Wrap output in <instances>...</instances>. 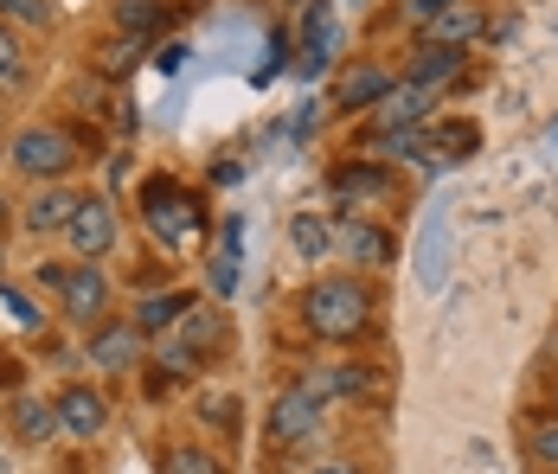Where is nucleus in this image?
<instances>
[{
  "mask_svg": "<svg viewBox=\"0 0 558 474\" xmlns=\"http://www.w3.org/2000/svg\"><path fill=\"white\" fill-rule=\"evenodd\" d=\"M295 308H302V327H308L315 340L347 347V340H360V333L373 327V289H366L360 276H315Z\"/></svg>",
  "mask_w": 558,
  "mask_h": 474,
  "instance_id": "1",
  "label": "nucleus"
},
{
  "mask_svg": "<svg viewBox=\"0 0 558 474\" xmlns=\"http://www.w3.org/2000/svg\"><path fill=\"white\" fill-rule=\"evenodd\" d=\"M7 160L26 173V180H64L71 167H77V142H71V129H52V122H33V129H20L13 142H7Z\"/></svg>",
  "mask_w": 558,
  "mask_h": 474,
  "instance_id": "2",
  "label": "nucleus"
},
{
  "mask_svg": "<svg viewBox=\"0 0 558 474\" xmlns=\"http://www.w3.org/2000/svg\"><path fill=\"white\" fill-rule=\"evenodd\" d=\"M142 218H148V231H155L168 251H186V244L199 238V199H193L186 186H173V180H148V186H142Z\"/></svg>",
  "mask_w": 558,
  "mask_h": 474,
  "instance_id": "3",
  "label": "nucleus"
},
{
  "mask_svg": "<svg viewBox=\"0 0 558 474\" xmlns=\"http://www.w3.org/2000/svg\"><path fill=\"white\" fill-rule=\"evenodd\" d=\"M270 442L277 449H308V436H322V398L308 385H289L277 404H270Z\"/></svg>",
  "mask_w": 558,
  "mask_h": 474,
  "instance_id": "4",
  "label": "nucleus"
},
{
  "mask_svg": "<svg viewBox=\"0 0 558 474\" xmlns=\"http://www.w3.org/2000/svg\"><path fill=\"white\" fill-rule=\"evenodd\" d=\"M58 308L77 320V327H104L110 320V276L97 264H71L58 282Z\"/></svg>",
  "mask_w": 558,
  "mask_h": 474,
  "instance_id": "5",
  "label": "nucleus"
},
{
  "mask_svg": "<svg viewBox=\"0 0 558 474\" xmlns=\"http://www.w3.org/2000/svg\"><path fill=\"white\" fill-rule=\"evenodd\" d=\"M417 33H424V46H456V52H475V46L488 39V13H482V0H449V7H437Z\"/></svg>",
  "mask_w": 558,
  "mask_h": 474,
  "instance_id": "6",
  "label": "nucleus"
},
{
  "mask_svg": "<svg viewBox=\"0 0 558 474\" xmlns=\"http://www.w3.org/2000/svg\"><path fill=\"white\" fill-rule=\"evenodd\" d=\"M328 186H335L340 206H373V199H391L398 193L391 167H379V160H340L335 173H328Z\"/></svg>",
  "mask_w": 558,
  "mask_h": 474,
  "instance_id": "7",
  "label": "nucleus"
},
{
  "mask_svg": "<svg viewBox=\"0 0 558 474\" xmlns=\"http://www.w3.org/2000/svg\"><path fill=\"white\" fill-rule=\"evenodd\" d=\"M64 238H71V251L90 264V257H104L116 244V206L110 199H77V211H71V224H64Z\"/></svg>",
  "mask_w": 558,
  "mask_h": 474,
  "instance_id": "8",
  "label": "nucleus"
},
{
  "mask_svg": "<svg viewBox=\"0 0 558 474\" xmlns=\"http://www.w3.org/2000/svg\"><path fill=\"white\" fill-rule=\"evenodd\" d=\"M335 251L340 257H353V264H366V269H386L398 244H391L386 224H373V218H340L335 224Z\"/></svg>",
  "mask_w": 558,
  "mask_h": 474,
  "instance_id": "9",
  "label": "nucleus"
},
{
  "mask_svg": "<svg viewBox=\"0 0 558 474\" xmlns=\"http://www.w3.org/2000/svg\"><path fill=\"white\" fill-rule=\"evenodd\" d=\"M52 411H58V429H71V436H104L110 429V398L90 391V385H64Z\"/></svg>",
  "mask_w": 558,
  "mask_h": 474,
  "instance_id": "10",
  "label": "nucleus"
},
{
  "mask_svg": "<svg viewBox=\"0 0 558 474\" xmlns=\"http://www.w3.org/2000/svg\"><path fill=\"white\" fill-rule=\"evenodd\" d=\"M77 199H84V193H71L64 180H46V186L26 199V211H20V218H26V231H33V238H52V231H64V224H71Z\"/></svg>",
  "mask_w": 558,
  "mask_h": 474,
  "instance_id": "11",
  "label": "nucleus"
},
{
  "mask_svg": "<svg viewBox=\"0 0 558 474\" xmlns=\"http://www.w3.org/2000/svg\"><path fill=\"white\" fill-rule=\"evenodd\" d=\"M142 360V327L135 320H104L97 340H90V366L97 372H129Z\"/></svg>",
  "mask_w": 558,
  "mask_h": 474,
  "instance_id": "12",
  "label": "nucleus"
},
{
  "mask_svg": "<svg viewBox=\"0 0 558 474\" xmlns=\"http://www.w3.org/2000/svg\"><path fill=\"white\" fill-rule=\"evenodd\" d=\"M335 52H340L335 7H328V0H308V13H302V71H322V64H335Z\"/></svg>",
  "mask_w": 558,
  "mask_h": 474,
  "instance_id": "13",
  "label": "nucleus"
},
{
  "mask_svg": "<svg viewBox=\"0 0 558 474\" xmlns=\"http://www.w3.org/2000/svg\"><path fill=\"white\" fill-rule=\"evenodd\" d=\"M391 84L398 77L386 64H353V71H340V84H335V109H379Z\"/></svg>",
  "mask_w": 558,
  "mask_h": 474,
  "instance_id": "14",
  "label": "nucleus"
},
{
  "mask_svg": "<svg viewBox=\"0 0 558 474\" xmlns=\"http://www.w3.org/2000/svg\"><path fill=\"white\" fill-rule=\"evenodd\" d=\"M430 109H437V90H424V84H391L386 104L373 109L379 116V129H417V122H430Z\"/></svg>",
  "mask_w": 558,
  "mask_h": 474,
  "instance_id": "15",
  "label": "nucleus"
},
{
  "mask_svg": "<svg viewBox=\"0 0 558 474\" xmlns=\"http://www.w3.org/2000/svg\"><path fill=\"white\" fill-rule=\"evenodd\" d=\"M168 20H173L168 0H116V26L129 39H148L155 46V33H168Z\"/></svg>",
  "mask_w": 558,
  "mask_h": 474,
  "instance_id": "16",
  "label": "nucleus"
},
{
  "mask_svg": "<svg viewBox=\"0 0 558 474\" xmlns=\"http://www.w3.org/2000/svg\"><path fill=\"white\" fill-rule=\"evenodd\" d=\"M289 251H295L302 264H328V257H335V224H328V218H308V211L289 218Z\"/></svg>",
  "mask_w": 558,
  "mask_h": 474,
  "instance_id": "17",
  "label": "nucleus"
},
{
  "mask_svg": "<svg viewBox=\"0 0 558 474\" xmlns=\"http://www.w3.org/2000/svg\"><path fill=\"white\" fill-rule=\"evenodd\" d=\"M238 257H244V224L225 218L219 224V251H213V295H231V289H238Z\"/></svg>",
  "mask_w": 558,
  "mask_h": 474,
  "instance_id": "18",
  "label": "nucleus"
},
{
  "mask_svg": "<svg viewBox=\"0 0 558 474\" xmlns=\"http://www.w3.org/2000/svg\"><path fill=\"white\" fill-rule=\"evenodd\" d=\"M180 333H186V353L199 360V353H219L225 347V315L219 308H186L180 315Z\"/></svg>",
  "mask_w": 558,
  "mask_h": 474,
  "instance_id": "19",
  "label": "nucleus"
},
{
  "mask_svg": "<svg viewBox=\"0 0 558 474\" xmlns=\"http://www.w3.org/2000/svg\"><path fill=\"white\" fill-rule=\"evenodd\" d=\"M186 308H193V302H186L180 289H161V295H142V302H135V327H142V333H168V327H173L180 315H186Z\"/></svg>",
  "mask_w": 558,
  "mask_h": 474,
  "instance_id": "20",
  "label": "nucleus"
},
{
  "mask_svg": "<svg viewBox=\"0 0 558 474\" xmlns=\"http://www.w3.org/2000/svg\"><path fill=\"white\" fill-rule=\"evenodd\" d=\"M13 436L20 442H52L58 436V411L39 398H13Z\"/></svg>",
  "mask_w": 558,
  "mask_h": 474,
  "instance_id": "21",
  "label": "nucleus"
},
{
  "mask_svg": "<svg viewBox=\"0 0 558 474\" xmlns=\"http://www.w3.org/2000/svg\"><path fill=\"white\" fill-rule=\"evenodd\" d=\"M462 58H469V52H456V46H424V52H417V64H411V84L437 90V84H449V77L462 71Z\"/></svg>",
  "mask_w": 558,
  "mask_h": 474,
  "instance_id": "22",
  "label": "nucleus"
},
{
  "mask_svg": "<svg viewBox=\"0 0 558 474\" xmlns=\"http://www.w3.org/2000/svg\"><path fill=\"white\" fill-rule=\"evenodd\" d=\"M142 46H148V39H129V33H122V39H110V46H97V71L129 77V71L142 64Z\"/></svg>",
  "mask_w": 558,
  "mask_h": 474,
  "instance_id": "23",
  "label": "nucleus"
},
{
  "mask_svg": "<svg viewBox=\"0 0 558 474\" xmlns=\"http://www.w3.org/2000/svg\"><path fill=\"white\" fill-rule=\"evenodd\" d=\"M26 84V52H20V39L0 26V90H20Z\"/></svg>",
  "mask_w": 558,
  "mask_h": 474,
  "instance_id": "24",
  "label": "nucleus"
},
{
  "mask_svg": "<svg viewBox=\"0 0 558 474\" xmlns=\"http://www.w3.org/2000/svg\"><path fill=\"white\" fill-rule=\"evenodd\" d=\"M161 474H219V455L213 449H168Z\"/></svg>",
  "mask_w": 558,
  "mask_h": 474,
  "instance_id": "25",
  "label": "nucleus"
},
{
  "mask_svg": "<svg viewBox=\"0 0 558 474\" xmlns=\"http://www.w3.org/2000/svg\"><path fill=\"white\" fill-rule=\"evenodd\" d=\"M0 20H20V26H52V0H0Z\"/></svg>",
  "mask_w": 558,
  "mask_h": 474,
  "instance_id": "26",
  "label": "nucleus"
},
{
  "mask_svg": "<svg viewBox=\"0 0 558 474\" xmlns=\"http://www.w3.org/2000/svg\"><path fill=\"white\" fill-rule=\"evenodd\" d=\"M533 462H539V469H558V417L533 423Z\"/></svg>",
  "mask_w": 558,
  "mask_h": 474,
  "instance_id": "27",
  "label": "nucleus"
},
{
  "mask_svg": "<svg viewBox=\"0 0 558 474\" xmlns=\"http://www.w3.org/2000/svg\"><path fill=\"white\" fill-rule=\"evenodd\" d=\"M424 282H444V218H430L424 231Z\"/></svg>",
  "mask_w": 558,
  "mask_h": 474,
  "instance_id": "28",
  "label": "nucleus"
},
{
  "mask_svg": "<svg viewBox=\"0 0 558 474\" xmlns=\"http://www.w3.org/2000/svg\"><path fill=\"white\" fill-rule=\"evenodd\" d=\"M161 372H168V378H193V372H199V360H193L186 347H168V353H161Z\"/></svg>",
  "mask_w": 558,
  "mask_h": 474,
  "instance_id": "29",
  "label": "nucleus"
},
{
  "mask_svg": "<svg viewBox=\"0 0 558 474\" xmlns=\"http://www.w3.org/2000/svg\"><path fill=\"white\" fill-rule=\"evenodd\" d=\"M302 474H366L360 462H347V455H335V462H308Z\"/></svg>",
  "mask_w": 558,
  "mask_h": 474,
  "instance_id": "30",
  "label": "nucleus"
},
{
  "mask_svg": "<svg viewBox=\"0 0 558 474\" xmlns=\"http://www.w3.org/2000/svg\"><path fill=\"white\" fill-rule=\"evenodd\" d=\"M437 7H449V0H404V20H411V26H424Z\"/></svg>",
  "mask_w": 558,
  "mask_h": 474,
  "instance_id": "31",
  "label": "nucleus"
},
{
  "mask_svg": "<svg viewBox=\"0 0 558 474\" xmlns=\"http://www.w3.org/2000/svg\"><path fill=\"white\" fill-rule=\"evenodd\" d=\"M0 302H7V308H13V315L26 320V327H33V320H39V308H33V302H26V295H13V289H0Z\"/></svg>",
  "mask_w": 558,
  "mask_h": 474,
  "instance_id": "32",
  "label": "nucleus"
},
{
  "mask_svg": "<svg viewBox=\"0 0 558 474\" xmlns=\"http://www.w3.org/2000/svg\"><path fill=\"white\" fill-rule=\"evenodd\" d=\"M0 224H7V193H0Z\"/></svg>",
  "mask_w": 558,
  "mask_h": 474,
  "instance_id": "33",
  "label": "nucleus"
}]
</instances>
